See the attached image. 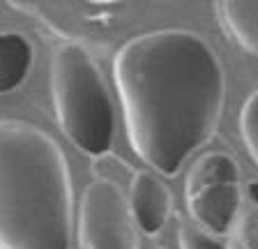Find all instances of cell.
Returning <instances> with one entry per match:
<instances>
[{
	"label": "cell",
	"mask_w": 258,
	"mask_h": 249,
	"mask_svg": "<svg viewBox=\"0 0 258 249\" xmlns=\"http://www.w3.org/2000/svg\"><path fill=\"white\" fill-rule=\"evenodd\" d=\"M113 81L129 148L157 173L175 178L215 136L226 79L201 35L168 28L132 37L113 58Z\"/></svg>",
	"instance_id": "6da1fadb"
},
{
	"label": "cell",
	"mask_w": 258,
	"mask_h": 249,
	"mask_svg": "<svg viewBox=\"0 0 258 249\" xmlns=\"http://www.w3.org/2000/svg\"><path fill=\"white\" fill-rule=\"evenodd\" d=\"M74 190L44 130L0 120V249H72Z\"/></svg>",
	"instance_id": "7a4b0ae2"
},
{
	"label": "cell",
	"mask_w": 258,
	"mask_h": 249,
	"mask_svg": "<svg viewBox=\"0 0 258 249\" xmlns=\"http://www.w3.org/2000/svg\"><path fill=\"white\" fill-rule=\"evenodd\" d=\"M51 97L60 132L90 157L108 155L115 134L113 102L102 70L83 44L64 42L55 46Z\"/></svg>",
	"instance_id": "3957f363"
},
{
	"label": "cell",
	"mask_w": 258,
	"mask_h": 249,
	"mask_svg": "<svg viewBox=\"0 0 258 249\" xmlns=\"http://www.w3.org/2000/svg\"><path fill=\"white\" fill-rule=\"evenodd\" d=\"M81 249H139V226L118 184L95 180L86 187L79 215Z\"/></svg>",
	"instance_id": "277c9868"
},
{
	"label": "cell",
	"mask_w": 258,
	"mask_h": 249,
	"mask_svg": "<svg viewBox=\"0 0 258 249\" xmlns=\"http://www.w3.org/2000/svg\"><path fill=\"white\" fill-rule=\"evenodd\" d=\"M187 208L194 222L212 235H231L242 215L240 182H219L187 196Z\"/></svg>",
	"instance_id": "5b68a950"
},
{
	"label": "cell",
	"mask_w": 258,
	"mask_h": 249,
	"mask_svg": "<svg viewBox=\"0 0 258 249\" xmlns=\"http://www.w3.org/2000/svg\"><path fill=\"white\" fill-rule=\"evenodd\" d=\"M129 208L139 231L145 235H157L171 215L173 196L166 184L150 171H136L129 182Z\"/></svg>",
	"instance_id": "8992f818"
},
{
	"label": "cell",
	"mask_w": 258,
	"mask_h": 249,
	"mask_svg": "<svg viewBox=\"0 0 258 249\" xmlns=\"http://www.w3.org/2000/svg\"><path fill=\"white\" fill-rule=\"evenodd\" d=\"M217 17L237 46L258 55V0H221Z\"/></svg>",
	"instance_id": "52a82bcc"
},
{
	"label": "cell",
	"mask_w": 258,
	"mask_h": 249,
	"mask_svg": "<svg viewBox=\"0 0 258 249\" xmlns=\"http://www.w3.org/2000/svg\"><path fill=\"white\" fill-rule=\"evenodd\" d=\"M35 51L19 33H0V95L12 92L28 79Z\"/></svg>",
	"instance_id": "ba28073f"
},
{
	"label": "cell",
	"mask_w": 258,
	"mask_h": 249,
	"mask_svg": "<svg viewBox=\"0 0 258 249\" xmlns=\"http://www.w3.org/2000/svg\"><path fill=\"white\" fill-rule=\"evenodd\" d=\"M219 182H240V168H237V162L231 155L208 152V155L196 159V164L189 168L184 192H187V196H191L210 187V184Z\"/></svg>",
	"instance_id": "9c48e42d"
},
{
	"label": "cell",
	"mask_w": 258,
	"mask_h": 249,
	"mask_svg": "<svg viewBox=\"0 0 258 249\" xmlns=\"http://www.w3.org/2000/svg\"><path fill=\"white\" fill-rule=\"evenodd\" d=\"M240 134L251 159L258 164V90L251 92L240 111Z\"/></svg>",
	"instance_id": "30bf717a"
},
{
	"label": "cell",
	"mask_w": 258,
	"mask_h": 249,
	"mask_svg": "<svg viewBox=\"0 0 258 249\" xmlns=\"http://www.w3.org/2000/svg\"><path fill=\"white\" fill-rule=\"evenodd\" d=\"M231 235V249H258V210L242 212Z\"/></svg>",
	"instance_id": "8fae6325"
},
{
	"label": "cell",
	"mask_w": 258,
	"mask_h": 249,
	"mask_svg": "<svg viewBox=\"0 0 258 249\" xmlns=\"http://www.w3.org/2000/svg\"><path fill=\"white\" fill-rule=\"evenodd\" d=\"M177 242L180 249H228L217 240V235L208 233L199 224H182L177 233Z\"/></svg>",
	"instance_id": "7c38bea8"
},
{
	"label": "cell",
	"mask_w": 258,
	"mask_h": 249,
	"mask_svg": "<svg viewBox=\"0 0 258 249\" xmlns=\"http://www.w3.org/2000/svg\"><path fill=\"white\" fill-rule=\"evenodd\" d=\"M244 194H247V199L258 208V180H251V182H247V187H244Z\"/></svg>",
	"instance_id": "4fadbf2b"
}]
</instances>
